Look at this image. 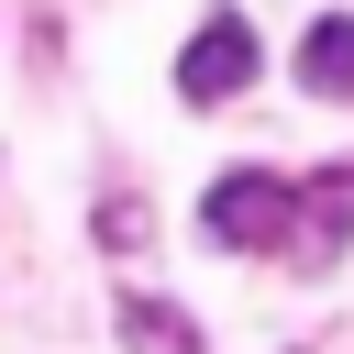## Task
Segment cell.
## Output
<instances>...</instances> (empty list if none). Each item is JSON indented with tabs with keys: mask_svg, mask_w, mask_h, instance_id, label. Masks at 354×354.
Masks as SVG:
<instances>
[{
	"mask_svg": "<svg viewBox=\"0 0 354 354\" xmlns=\"http://www.w3.org/2000/svg\"><path fill=\"white\" fill-rule=\"evenodd\" d=\"M199 232H210L221 254H288V243H299V188H288L277 166H221L210 199H199Z\"/></svg>",
	"mask_w": 354,
	"mask_h": 354,
	"instance_id": "obj_1",
	"label": "cell"
},
{
	"mask_svg": "<svg viewBox=\"0 0 354 354\" xmlns=\"http://www.w3.org/2000/svg\"><path fill=\"white\" fill-rule=\"evenodd\" d=\"M254 66H266L254 22H243V11H210V22L177 44V100H188V111H221V100L254 88Z\"/></svg>",
	"mask_w": 354,
	"mask_h": 354,
	"instance_id": "obj_2",
	"label": "cell"
},
{
	"mask_svg": "<svg viewBox=\"0 0 354 354\" xmlns=\"http://www.w3.org/2000/svg\"><path fill=\"white\" fill-rule=\"evenodd\" d=\"M343 232H354V166H321V177L299 188V254H310V266H332V254H343Z\"/></svg>",
	"mask_w": 354,
	"mask_h": 354,
	"instance_id": "obj_3",
	"label": "cell"
},
{
	"mask_svg": "<svg viewBox=\"0 0 354 354\" xmlns=\"http://www.w3.org/2000/svg\"><path fill=\"white\" fill-rule=\"evenodd\" d=\"M299 88L310 100H354V11H321L299 33Z\"/></svg>",
	"mask_w": 354,
	"mask_h": 354,
	"instance_id": "obj_4",
	"label": "cell"
},
{
	"mask_svg": "<svg viewBox=\"0 0 354 354\" xmlns=\"http://www.w3.org/2000/svg\"><path fill=\"white\" fill-rule=\"evenodd\" d=\"M111 321H122V354H210V343H199V321H188V310H166V299H133V288H122V310H111Z\"/></svg>",
	"mask_w": 354,
	"mask_h": 354,
	"instance_id": "obj_5",
	"label": "cell"
},
{
	"mask_svg": "<svg viewBox=\"0 0 354 354\" xmlns=\"http://www.w3.org/2000/svg\"><path fill=\"white\" fill-rule=\"evenodd\" d=\"M88 232H100V254H144L155 210H144V199H100V210H88Z\"/></svg>",
	"mask_w": 354,
	"mask_h": 354,
	"instance_id": "obj_6",
	"label": "cell"
}]
</instances>
